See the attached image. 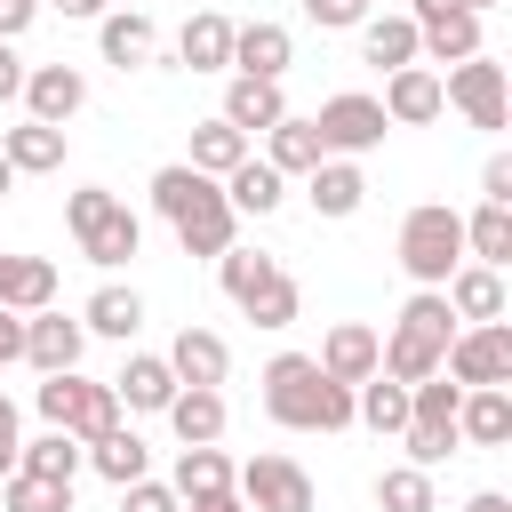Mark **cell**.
<instances>
[{
	"mask_svg": "<svg viewBox=\"0 0 512 512\" xmlns=\"http://www.w3.org/2000/svg\"><path fill=\"white\" fill-rule=\"evenodd\" d=\"M440 296H448V312H456V328H480V320H504V272L496 264H456L448 280H440Z\"/></svg>",
	"mask_w": 512,
	"mask_h": 512,
	"instance_id": "obj_17",
	"label": "cell"
},
{
	"mask_svg": "<svg viewBox=\"0 0 512 512\" xmlns=\"http://www.w3.org/2000/svg\"><path fill=\"white\" fill-rule=\"evenodd\" d=\"M40 8H56V16H80V24H96L112 0H40Z\"/></svg>",
	"mask_w": 512,
	"mask_h": 512,
	"instance_id": "obj_48",
	"label": "cell"
},
{
	"mask_svg": "<svg viewBox=\"0 0 512 512\" xmlns=\"http://www.w3.org/2000/svg\"><path fill=\"white\" fill-rule=\"evenodd\" d=\"M312 128H320V152H336V160H360V152H376L384 144V104L376 96H360V88H344V96H328L320 112H312Z\"/></svg>",
	"mask_w": 512,
	"mask_h": 512,
	"instance_id": "obj_10",
	"label": "cell"
},
{
	"mask_svg": "<svg viewBox=\"0 0 512 512\" xmlns=\"http://www.w3.org/2000/svg\"><path fill=\"white\" fill-rule=\"evenodd\" d=\"M112 392H120L128 416H160V408L176 400V368H168V352H128L120 376H112Z\"/></svg>",
	"mask_w": 512,
	"mask_h": 512,
	"instance_id": "obj_18",
	"label": "cell"
},
{
	"mask_svg": "<svg viewBox=\"0 0 512 512\" xmlns=\"http://www.w3.org/2000/svg\"><path fill=\"white\" fill-rule=\"evenodd\" d=\"M48 304H56V264L0 248V312H48Z\"/></svg>",
	"mask_w": 512,
	"mask_h": 512,
	"instance_id": "obj_27",
	"label": "cell"
},
{
	"mask_svg": "<svg viewBox=\"0 0 512 512\" xmlns=\"http://www.w3.org/2000/svg\"><path fill=\"white\" fill-rule=\"evenodd\" d=\"M176 512H248L240 488H216V496H176Z\"/></svg>",
	"mask_w": 512,
	"mask_h": 512,
	"instance_id": "obj_46",
	"label": "cell"
},
{
	"mask_svg": "<svg viewBox=\"0 0 512 512\" xmlns=\"http://www.w3.org/2000/svg\"><path fill=\"white\" fill-rule=\"evenodd\" d=\"M440 104H456V112H464L472 128H488V136L512 128V88H504V64H496L488 48L440 72Z\"/></svg>",
	"mask_w": 512,
	"mask_h": 512,
	"instance_id": "obj_7",
	"label": "cell"
},
{
	"mask_svg": "<svg viewBox=\"0 0 512 512\" xmlns=\"http://www.w3.org/2000/svg\"><path fill=\"white\" fill-rule=\"evenodd\" d=\"M16 440H24V432H16V400L0 392V480L16 472Z\"/></svg>",
	"mask_w": 512,
	"mask_h": 512,
	"instance_id": "obj_45",
	"label": "cell"
},
{
	"mask_svg": "<svg viewBox=\"0 0 512 512\" xmlns=\"http://www.w3.org/2000/svg\"><path fill=\"white\" fill-rule=\"evenodd\" d=\"M304 200H312V216H328V224H344V216H360V200H368V176H360V160H320L312 176H304Z\"/></svg>",
	"mask_w": 512,
	"mask_h": 512,
	"instance_id": "obj_20",
	"label": "cell"
},
{
	"mask_svg": "<svg viewBox=\"0 0 512 512\" xmlns=\"http://www.w3.org/2000/svg\"><path fill=\"white\" fill-rule=\"evenodd\" d=\"M448 336H456L448 296H440V288H416V296L400 304L392 336H376V368H384V376H400V384H416V376H432V368H440Z\"/></svg>",
	"mask_w": 512,
	"mask_h": 512,
	"instance_id": "obj_2",
	"label": "cell"
},
{
	"mask_svg": "<svg viewBox=\"0 0 512 512\" xmlns=\"http://www.w3.org/2000/svg\"><path fill=\"white\" fill-rule=\"evenodd\" d=\"M96 48H104L112 72H144V64L160 56V24H152L144 8H104V16H96Z\"/></svg>",
	"mask_w": 512,
	"mask_h": 512,
	"instance_id": "obj_13",
	"label": "cell"
},
{
	"mask_svg": "<svg viewBox=\"0 0 512 512\" xmlns=\"http://www.w3.org/2000/svg\"><path fill=\"white\" fill-rule=\"evenodd\" d=\"M480 200H512V152H488V168H480Z\"/></svg>",
	"mask_w": 512,
	"mask_h": 512,
	"instance_id": "obj_42",
	"label": "cell"
},
{
	"mask_svg": "<svg viewBox=\"0 0 512 512\" xmlns=\"http://www.w3.org/2000/svg\"><path fill=\"white\" fill-rule=\"evenodd\" d=\"M288 64H296V32H288V24H272V16L232 24V72H248V80H280Z\"/></svg>",
	"mask_w": 512,
	"mask_h": 512,
	"instance_id": "obj_14",
	"label": "cell"
},
{
	"mask_svg": "<svg viewBox=\"0 0 512 512\" xmlns=\"http://www.w3.org/2000/svg\"><path fill=\"white\" fill-rule=\"evenodd\" d=\"M480 48H488V40H480V16H472V8H448V16L416 24V56H432L440 72L464 64V56H480Z\"/></svg>",
	"mask_w": 512,
	"mask_h": 512,
	"instance_id": "obj_28",
	"label": "cell"
},
{
	"mask_svg": "<svg viewBox=\"0 0 512 512\" xmlns=\"http://www.w3.org/2000/svg\"><path fill=\"white\" fill-rule=\"evenodd\" d=\"M464 512H512V496H504V488H480V496H472Z\"/></svg>",
	"mask_w": 512,
	"mask_h": 512,
	"instance_id": "obj_49",
	"label": "cell"
},
{
	"mask_svg": "<svg viewBox=\"0 0 512 512\" xmlns=\"http://www.w3.org/2000/svg\"><path fill=\"white\" fill-rule=\"evenodd\" d=\"M168 368H176V384H224V376H232V344H224L216 328H176Z\"/></svg>",
	"mask_w": 512,
	"mask_h": 512,
	"instance_id": "obj_26",
	"label": "cell"
},
{
	"mask_svg": "<svg viewBox=\"0 0 512 512\" xmlns=\"http://www.w3.org/2000/svg\"><path fill=\"white\" fill-rule=\"evenodd\" d=\"M256 384H264V416L280 432H352V384L320 376L312 352H272Z\"/></svg>",
	"mask_w": 512,
	"mask_h": 512,
	"instance_id": "obj_1",
	"label": "cell"
},
{
	"mask_svg": "<svg viewBox=\"0 0 512 512\" xmlns=\"http://www.w3.org/2000/svg\"><path fill=\"white\" fill-rule=\"evenodd\" d=\"M464 264H512V200H480L464 216Z\"/></svg>",
	"mask_w": 512,
	"mask_h": 512,
	"instance_id": "obj_32",
	"label": "cell"
},
{
	"mask_svg": "<svg viewBox=\"0 0 512 512\" xmlns=\"http://www.w3.org/2000/svg\"><path fill=\"white\" fill-rule=\"evenodd\" d=\"M120 512H176V488L144 472V480H128V488H120Z\"/></svg>",
	"mask_w": 512,
	"mask_h": 512,
	"instance_id": "obj_41",
	"label": "cell"
},
{
	"mask_svg": "<svg viewBox=\"0 0 512 512\" xmlns=\"http://www.w3.org/2000/svg\"><path fill=\"white\" fill-rule=\"evenodd\" d=\"M456 8H472V16H488V8H504V0H456Z\"/></svg>",
	"mask_w": 512,
	"mask_h": 512,
	"instance_id": "obj_51",
	"label": "cell"
},
{
	"mask_svg": "<svg viewBox=\"0 0 512 512\" xmlns=\"http://www.w3.org/2000/svg\"><path fill=\"white\" fill-rule=\"evenodd\" d=\"M80 352H88V328L80 320H64L56 304L48 312H24V368L56 376V368H80Z\"/></svg>",
	"mask_w": 512,
	"mask_h": 512,
	"instance_id": "obj_16",
	"label": "cell"
},
{
	"mask_svg": "<svg viewBox=\"0 0 512 512\" xmlns=\"http://www.w3.org/2000/svg\"><path fill=\"white\" fill-rule=\"evenodd\" d=\"M352 32H360V56H368L376 72H400V64H424V56H416V24H408V16H384V8H368V16L352 24Z\"/></svg>",
	"mask_w": 512,
	"mask_h": 512,
	"instance_id": "obj_29",
	"label": "cell"
},
{
	"mask_svg": "<svg viewBox=\"0 0 512 512\" xmlns=\"http://www.w3.org/2000/svg\"><path fill=\"white\" fill-rule=\"evenodd\" d=\"M456 440L464 448H504L512 440V392L504 384H472L456 400Z\"/></svg>",
	"mask_w": 512,
	"mask_h": 512,
	"instance_id": "obj_21",
	"label": "cell"
},
{
	"mask_svg": "<svg viewBox=\"0 0 512 512\" xmlns=\"http://www.w3.org/2000/svg\"><path fill=\"white\" fill-rule=\"evenodd\" d=\"M440 376H456L464 392H472V384H512V320L456 328L448 352H440Z\"/></svg>",
	"mask_w": 512,
	"mask_h": 512,
	"instance_id": "obj_9",
	"label": "cell"
},
{
	"mask_svg": "<svg viewBox=\"0 0 512 512\" xmlns=\"http://www.w3.org/2000/svg\"><path fill=\"white\" fill-rule=\"evenodd\" d=\"M360 8H376V0H360Z\"/></svg>",
	"mask_w": 512,
	"mask_h": 512,
	"instance_id": "obj_52",
	"label": "cell"
},
{
	"mask_svg": "<svg viewBox=\"0 0 512 512\" xmlns=\"http://www.w3.org/2000/svg\"><path fill=\"white\" fill-rule=\"evenodd\" d=\"M280 112H288L280 80H248V72H232V88H224V112H216V120H232V128H240V136L256 144V136H264V128L280 120Z\"/></svg>",
	"mask_w": 512,
	"mask_h": 512,
	"instance_id": "obj_24",
	"label": "cell"
},
{
	"mask_svg": "<svg viewBox=\"0 0 512 512\" xmlns=\"http://www.w3.org/2000/svg\"><path fill=\"white\" fill-rule=\"evenodd\" d=\"M176 64H192V72H232V16H224V8H192L184 32H176Z\"/></svg>",
	"mask_w": 512,
	"mask_h": 512,
	"instance_id": "obj_22",
	"label": "cell"
},
{
	"mask_svg": "<svg viewBox=\"0 0 512 512\" xmlns=\"http://www.w3.org/2000/svg\"><path fill=\"white\" fill-rule=\"evenodd\" d=\"M16 104H24V120H48V128H64V120L88 104V72H80V64H32Z\"/></svg>",
	"mask_w": 512,
	"mask_h": 512,
	"instance_id": "obj_12",
	"label": "cell"
},
{
	"mask_svg": "<svg viewBox=\"0 0 512 512\" xmlns=\"http://www.w3.org/2000/svg\"><path fill=\"white\" fill-rule=\"evenodd\" d=\"M24 360V312H0V368Z\"/></svg>",
	"mask_w": 512,
	"mask_h": 512,
	"instance_id": "obj_47",
	"label": "cell"
},
{
	"mask_svg": "<svg viewBox=\"0 0 512 512\" xmlns=\"http://www.w3.org/2000/svg\"><path fill=\"white\" fill-rule=\"evenodd\" d=\"M8 192H16V168H8V160H0V200H8Z\"/></svg>",
	"mask_w": 512,
	"mask_h": 512,
	"instance_id": "obj_50",
	"label": "cell"
},
{
	"mask_svg": "<svg viewBox=\"0 0 512 512\" xmlns=\"http://www.w3.org/2000/svg\"><path fill=\"white\" fill-rule=\"evenodd\" d=\"M248 152H256V144H248V136L232 128V120H200V128H192V152H184V160H192L200 176H232V168H240Z\"/></svg>",
	"mask_w": 512,
	"mask_h": 512,
	"instance_id": "obj_36",
	"label": "cell"
},
{
	"mask_svg": "<svg viewBox=\"0 0 512 512\" xmlns=\"http://www.w3.org/2000/svg\"><path fill=\"white\" fill-rule=\"evenodd\" d=\"M264 160L280 168V176H312L328 152H320V128L312 120H296V112H280L272 128H264Z\"/></svg>",
	"mask_w": 512,
	"mask_h": 512,
	"instance_id": "obj_31",
	"label": "cell"
},
{
	"mask_svg": "<svg viewBox=\"0 0 512 512\" xmlns=\"http://www.w3.org/2000/svg\"><path fill=\"white\" fill-rule=\"evenodd\" d=\"M376 504H384V512H440L424 464H384V472H376Z\"/></svg>",
	"mask_w": 512,
	"mask_h": 512,
	"instance_id": "obj_38",
	"label": "cell"
},
{
	"mask_svg": "<svg viewBox=\"0 0 512 512\" xmlns=\"http://www.w3.org/2000/svg\"><path fill=\"white\" fill-rule=\"evenodd\" d=\"M176 496H216V488H232V456L216 448V440H200V448H184L176 456V480H168Z\"/></svg>",
	"mask_w": 512,
	"mask_h": 512,
	"instance_id": "obj_37",
	"label": "cell"
},
{
	"mask_svg": "<svg viewBox=\"0 0 512 512\" xmlns=\"http://www.w3.org/2000/svg\"><path fill=\"white\" fill-rule=\"evenodd\" d=\"M24 72H32V64L16 56V40H0V104H16V96H24Z\"/></svg>",
	"mask_w": 512,
	"mask_h": 512,
	"instance_id": "obj_43",
	"label": "cell"
},
{
	"mask_svg": "<svg viewBox=\"0 0 512 512\" xmlns=\"http://www.w3.org/2000/svg\"><path fill=\"white\" fill-rule=\"evenodd\" d=\"M32 16H40V0H0V40H24Z\"/></svg>",
	"mask_w": 512,
	"mask_h": 512,
	"instance_id": "obj_44",
	"label": "cell"
},
{
	"mask_svg": "<svg viewBox=\"0 0 512 512\" xmlns=\"http://www.w3.org/2000/svg\"><path fill=\"white\" fill-rule=\"evenodd\" d=\"M80 464H88V448L72 440V432H40V440H16V472H40V480H80Z\"/></svg>",
	"mask_w": 512,
	"mask_h": 512,
	"instance_id": "obj_35",
	"label": "cell"
},
{
	"mask_svg": "<svg viewBox=\"0 0 512 512\" xmlns=\"http://www.w3.org/2000/svg\"><path fill=\"white\" fill-rule=\"evenodd\" d=\"M320 376H336V384H360V376H376V328L368 320H336L328 336H320Z\"/></svg>",
	"mask_w": 512,
	"mask_h": 512,
	"instance_id": "obj_23",
	"label": "cell"
},
{
	"mask_svg": "<svg viewBox=\"0 0 512 512\" xmlns=\"http://www.w3.org/2000/svg\"><path fill=\"white\" fill-rule=\"evenodd\" d=\"M296 8H304V24H320V32H352V24L368 16L360 0H296Z\"/></svg>",
	"mask_w": 512,
	"mask_h": 512,
	"instance_id": "obj_40",
	"label": "cell"
},
{
	"mask_svg": "<svg viewBox=\"0 0 512 512\" xmlns=\"http://www.w3.org/2000/svg\"><path fill=\"white\" fill-rule=\"evenodd\" d=\"M80 328H88V336H112V344H128V336L144 328V296H136V288H120V280H104V288L80 304Z\"/></svg>",
	"mask_w": 512,
	"mask_h": 512,
	"instance_id": "obj_33",
	"label": "cell"
},
{
	"mask_svg": "<svg viewBox=\"0 0 512 512\" xmlns=\"http://www.w3.org/2000/svg\"><path fill=\"white\" fill-rule=\"evenodd\" d=\"M88 472H96V480H112V488H128V480H144V472H152V448H144V432H128V424H112L104 440H88Z\"/></svg>",
	"mask_w": 512,
	"mask_h": 512,
	"instance_id": "obj_34",
	"label": "cell"
},
{
	"mask_svg": "<svg viewBox=\"0 0 512 512\" xmlns=\"http://www.w3.org/2000/svg\"><path fill=\"white\" fill-rule=\"evenodd\" d=\"M232 240H240V216H232L224 184L208 176V184L184 200V216H176V248H184V256H224Z\"/></svg>",
	"mask_w": 512,
	"mask_h": 512,
	"instance_id": "obj_11",
	"label": "cell"
},
{
	"mask_svg": "<svg viewBox=\"0 0 512 512\" xmlns=\"http://www.w3.org/2000/svg\"><path fill=\"white\" fill-rule=\"evenodd\" d=\"M8 512H72V480H40V472H8L0 480Z\"/></svg>",
	"mask_w": 512,
	"mask_h": 512,
	"instance_id": "obj_39",
	"label": "cell"
},
{
	"mask_svg": "<svg viewBox=\"0 0 512 512\" xmlns=\"http://www.w3.org/2000/svg\"><path fill=\"white\" fill-rule=\"evenodd\" d=\"M0 160H8L16 176H56V168H64V128L16 120V128H0Z\"/></svg>",
	"mask_w": 512,
	"mask_h": 512,
	"instance_id": "obj_25",
	"label": "cell"
},
{
	"mask_svg": "<svg viewBox=\"0 0 512 512\" xmlns=\"http://www.w3.org/2000/svg\"><path fill=\"white\" fill-rule=\"evenodd\" d=\"M160 416H168V432H176L184 448H200V440H224V424H232V408H224V384H176V400H168Z\"/></svg>",
	"mask_w": 512,
	"mask_h": 512,
	"instance_id": "obj_19",
	"label": "cell"
},
{
	"mask_svg": "<svg viewBox=\"0 0 512 512\" xmlns=\"http://www.w3.org/2000/svg\"><path fill=\"white\" fill-rule=\"evenodd\" d=\"M376 104H384V120H392V128H432V120L448 112V104H440V72H432V64H400V72H384V96H376Z\"/></svg>",
	"mask_w": 512,
	"mask_h": 512,
	"instance_id": "obj_15",
	"label": "cell"
},
{
	"mask_svg": "<svg viewBox=\"0 0 512 512\" xmlns=\"http://www.w3.org/2000/svg\"><path fill=\"white\" fill-rule=\"evenodd\" d=\"M456 264H464V216H456L448 200L408 208V216H400V272H408L416 288H440Z\"/></svg>",
	"mask_w": 512,
	"mask_h": 512,
	"instance_id": "obj_5",
	"label": "cell"
},
{
	"mask_svg": "<svg viewBox=\"0 0 512 512\" xmlns=\"http://www.w3.org/2000/svg\"><path fill=\"white\" fill-rule=\"evenodd\" d=\"M216 280H224V296L240 304V320H256V328H288L296 312H304V296H296V280L280 272V256H264V248H224L216 256Z\"/></svg>",
	"mask_w": 512,
	"mask_h": 512,
	"instance_id": "obj_3",
	"label": "cell"
},
{
	"mask_svg": "<svg viewBox=\"0 0 512 512\" xmlns=\"http://www.w3.org/2000/svg\"><path fill=\"white\" fill-rule=\"evenodd\" d=\"M64 232H72V240H80V256H88V264H104V272H112V264H128V256L144 248V216H136L128 200H112L104 184H80V192L64 200Z\"/></svg>",
	"mask_w": 512,
	"mask_h": 512,
	"instance_id": "obj_4",
	"label": "cell"
},
{
	"mask_svg": "<svg viewBox=\"0 0 512 512\" xmlns=\"http://www.w3.org/2000/svg\"><path fill=\"white\" fill-rule=\"evenodd\" d=\"M40 424H56V432H72L80 448L88 440H104L112 424H120V392L112 384H96V376H80V368H56V376H40Z\"/></svg>",
	"mask_w": 512,
	"mask_h": 512,
	"instance_id": "obj_6",
	"label": "cell"
},
{
	"mask_svg": "<svg viewBox=\"0 0 512 512\" xmlns=\"http://www.w3.org/2000/svg\"><path fill=\"white\" fill-rule=\"evenodd\" d=\"M216 184H224V200H232V216H272V208L288 200V176H280L272 160H256V152H248V160H240L232 176H216Z\"/></svg>",
	"mask_w": 512,
	"mask_h": 512,
	"instance_id": "obj_30",
	"label": "cell"
},
{
	"mask_svg": "<svg viewBox=\"0 0 512 512\" xmlns=\"http://www.w3.org/2000/svg\"><path fill=\"white\" fill-rule=\"evenodd\" d=\"M232 488L248 512H312L320 504V488L296 456H248V464H232Z\"/></svg>",
	"mask_w": 512,
	"mask_h": 512,
	"instance_id": "obj_8",
	"label": "cell"
}]
</instances>
